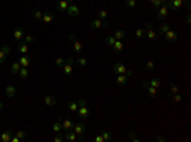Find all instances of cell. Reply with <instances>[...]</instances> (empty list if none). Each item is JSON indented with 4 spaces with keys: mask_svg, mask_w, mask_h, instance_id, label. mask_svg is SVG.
<instances>
[{
    "mask_svg": "<svg viewBox=\"0 0 191 142\" xmlns=\"http://www.w3.org/2000/svg\"><path fill=\"white\" fill-rule=\"evenodd\" d=\"M124 74L126 76L127 78H130V77L133 76V70H131V69H126V70H125V73H124Z\"/></svg>",
    "mask_w": 191,
    "mask_h": 142,
    "instance_id": "obj_51",
    "label": "cell"
},
{
    "mask_svg": "<svg viewBox=\"0 0 191 142\" xmlns=\"http://www.w3.org/2000/svg\"><path fill=\"white\" fill-rule=\"evenodd\" d=\"M1 51H3V53H4L5 54V55H9V54H10V49L9 48H8V46L7 45H4V46H3V48H1Z\"/></svg>",
    "mask_w": 191,
    "mask_h": 142,
    "instance_id": "obj_48",
    "label": "cell"
},
{
    "mask_svg": "<svg viewBox=\"0 0 191 142\" xmlns=\"http://www.w3.org/2000/svg\"><path fill=\"white\" fill-rule=\"evenodd\" d=\"M19 69H21V64H19V62H13L12 67H10V72H12L13 74H18Z\"/></svg>",
    "mask_w": 191,
    "mask_h": 142,
    "instance_id": "obj_24",
    "label": "cell"
},
{
    "mask_svg": "<svg viewBox=\"0 0 191 142\" xmlns=\"http://www.w3.org/2000/svg\"><path fill=\"white\" fill-rule=\"evenodd\" d=\"M3 108H4V105H3V102H1V101H0V113H1Z\"/></svg>",
    "mask_w": 191,
    "mask_h": 142,
    "instance_id": "obj_58",
    "label": "cell"
},
{
    "mask_svg": "<svg viewBox=\"0 0 191 142\" xmlns=\"http://www.w3.org/2000/svg\"><path fill=\"white\" fill-rule=\"evenodd\" d=\"M19 64H21V67H28V65L31 64V59H29L28 56H21Z\"/></svg>",
    "mask_w": 191,
    "mask_h": 142,
    "instance_id": "obj_25",
    "label": "cell"
},
{
    "mask_svg": "<svg viewBox=\"0 0 191 142\" xmlns=\"http://www.w3.org/2000/svg\"><path fill=\"white\" fill-rule=\"evenodd\" d=\"M31 13H32V15H33V18H36V19H38V21H42V15H43V13L41 12L40 9H37V8H33Z\"/></svg>",
    "mask_w": 191,
    "mask_h": 142,
    "instance_id": "obj_22",
    "label": "cell"
},
{
    "mask_svg": "<svg viewBox=\"0 0 191 142\" xmlns=\"http://www.w3.org/2000/svg\"><path fill=\"white\" fill-rule=\"evenodd\" d=\"M5 95H7L8 97H13L15 95V87L13 86V84H8V86L5 87Z\"/></svg>",
    "mask_w": 191,
    "mask_h": 142,
    "instance_id": "obj_17",
    "label": "cell"
},
{
    "mask_svg": "<svg viewBox=\"0 0 191 142\" xmlns=\"http://www.w3.org/2000/svg\"><path fill=\"white\" fill-rule=\"evenodd\" d=\"M61 129H62V124H61V122L60 121H57V122H55L52 124V131L55 133H57V132H61Z\"/></svg>",
    "mask_w": 191,
    "mask_h": 142,
    "instance_id": "obj_28",
    "label": "cell"
},
{
    "mask_svg": "<svg viewBox=\"0 0 191 142\" xmlns=\"http://www.w3.org/2000/svg\"><path fill=\"white\" fill-rule=\"evenodd\" d=\"M147 90H148V95L151 97H155V96H157V88H154V87H152L151 84H149V86L147 87Z\"/></svg>",
    "mask_w": 191,
    "mask_h": 142,
    "instance_id": "obj_33",
    "label": "cell"
},
{
    "mask_svg": "<svg viewBox=\"0 0 191 142\" xmlns=\"http://www.w3.org/2000/svg\"><path fill=\"white\" fill-rule=\"evenodd\" d=\"M186 23H187V24H190V23H191V17H190V13H187V15H186Z\"/></svg>",
    "mask_w": 191,
    "mask_h": 142,
    "instance_id": "obj_55",
    "label": "cell"
},
{
    "mask_svg": "<svg viewBox=\"0 0 191 142\" xmlns=\"http://www.w3.org/2000/svg\"><path fill=\"white\" fill-rule=\"evenodd\" d=\"M115 42H116V39H115L113 36H107V37H106V44H107L108 46H113Z\"/></svg>",
    "mask_w": 191,
    "mask_h": 142,
    "instance_id": "obj_39",
    "label": "cell"
},
{
    "mask_svg": "<svg viewBox=\"0 0 191 142\" xmlns=\"http://www.w3.org/2000/svg\"><path fill=\"white\" fill-rule=\"evenodd\" d=\"M18 74L21 76V78H27V77H28L29 72H28V69H27V67H21V69H19Z\"/></svg>",
    "mask_w": 191,
    "mask_h": 142,
    "instance_id": "obj_27",
    "label": "cell"
},
{
    "mask_svg": "<svg viewBox=\"0 0 191 142\" xmlns=\"http://www.w3.org/2000/svg\"><path fill=\"white\" fill-rule=\"evenodd\" d=\"M54 17H55V14H54L52 12H50V10H47V12L43 13V15H42V22H45V23H50V22L54 19Z\"/></svg>",
    "mask_w": 191,
    "mask_h": 142,
    "instance_id": "obj_12",
    "label": "cell"
},
{
    "mask_svg": "<svg viewBox=\"0 0 191 142\" xmlns=\"http://www.w3.org/2000/svg\"><path fill=\"white\" fill-rule=\"evenodd\" d=\"M66 63H68V64H70V65H73V64H75V59L74 58H69L66 60Z\"/></svg>",
    "mask_w": 191,
    "mask_h": 142,
    "instance_id": "obj_53",
    "label": "cell"
},
{
    "mask_svg": "<svg viewBox=\"0 0 191 142\" xmlns=\"http://www.w3.org/2000/svg\"><path fill=\"white\" fill-rule=\"evenodd\" d=\"M145 31H147V36H148V39L149 40H153V41H157L158 40V36L155 35V32L153 31V28H152V23H147L145 24Z\"/></svg>",
    "mask_w": 191,
    "mask_h": 142,
    "instance_id": "obj_5",
    "label": "cell"
},
{
    "mask_svg": "<svg viewBox=\"0 0 191 142\" xmlns=\"http://www.w3.org/2000/svg\"><path fill=\"white\" fill-rule=\"evenodd\" d=\"M72 65L70 64H68V63H65L64 64V67H62V73H64L65 76H70L72 74Z\"/></svg>",
    "mask_w": 191,
    "mask_h": 142,
    "instance_id": "obj_26",
    "label": "cell"
},
{
    "mask_svg": "<svg viewBox=\"0 0 191 142\" xmlns=\"http://www.w3.org/2000/svg\"><path fill=\"white\" fill-rule=\"evenodd\" d=\"M66 12L69 13V15H72V17H78L79 15V8L74 4H70L69 7H68Z\"/></svg>",
    "mask_w": 191,
    "mask_h": 142,
    "instance_id": "obj_9",
    "label": "cell"
},
{
    "mask_svg": "<svg viewBox=\"0 0 191 142\" xmlns=\"http://www.w3.org/2000/svg\"><path fill=\"white\" fill-rule=\"evenodd\" d=\"M12 135H13V131L12 129H7V131H4V132L1 133L0 140H1L3 142H9L10 138H12Z\"/></svg>",
    "mask_w": 191,
    "mask_h": 142,
    "instance_id": "obj_10",
    "label": "cell"
},
{
    "mask_svg": "<svg viewBox=\"0 0 191 142\" xmlns=\"http://www.w3.org/2000/svg\"><path fill=\"white\" fill-rule=\"evenodd\" d=\"M149 84H151L152 87H154V88H159V87H160V81L158 80V78H152V80L149 81Z\"/></svg>",
    "mask_w": 191,
    "mask_h": 142,
    "instance_id": "obj_31",
    "label": "cell"
},
{
    "mask_svg": "<svg viewBox=\"0 0 191 142\" xmlns=\"http://www.w3.org/2000/svg\"><path fill=\"white\" fill-rule=\"evenodd\" d=\"M43 101H45V104L47 106H55L56 105V99L54 96H51V95H45Z\"/></svg>",
    "mask_w": 191,
    "mask_h": 142,
    "instance_id": "obj_13",
    "label": "cell"
},
{
    "mask_svg": "<svg viewBox=\"0 0 191 142\" xmlns=\"http://www.w3.org/2000/svg\"><path fill=\"white\" fill-rule=\"evenodd\" d=\"M145 68H147V70H153V68H154V63L153 62H147V64H145Z\"/></svg>",
    "mask_w": 191,
    "mask_h": 142,
    "instance_id": "obj_47",
    "label": "cell"
},
{
    "mask_svg": "<svg viewBox=\"0 0 191 142\" xmlns=\"http://www.w3.org/2000/svg\"><path fill=\"white\" fill-rule=\"evenodd\" d=\"M127 80H129V78L126 77V76L125 74H119V77H117V84H119V86H125V84L127 83Z\"/></svg>",
    "mask_w": 191,
    "mask_h": 142,
    "instance_id": "obj_21",
    "label": "cell"
},
{
    "mask_svg": "<svg viewBox=\"0 0 191 142\" xmlns=\"http://www.w3.org/2000/svg\"><path fill=\"white\" fill-rule=\"evenodd\" d=\"M23 36H24L23 28H22V27H17V28L14 29V39L18 40V41H21L22 39H23Z\"/></svg>",
    "mask_w": 191,
    "mask_h": 142,
    "instance_id": "obj_16",
    "label": "cell"
},
{
    "mask_svg": "<svg viewBox=\"0 0 191 142\" xmlns=\"http://www.w3.org/2000/svg\"><path fill=\"white\" fill-rule=\"evenodd\" d=\"M125 36H126V32H125V31H121V29H119V31L115 32V36H113V37H115L116 40H122Z\"/></svg>",
    "mask_w": 191,
    "mask_h": 142,
    "instance_id": "obj_30",
    "label": "cell"
},
{
    "mask_svg": "<svg viewBox=\"0 0 191 142\" xmlns=\"http://www.w3.org/2000/svg\"><path fill=\"white\" fill-rule=\"evenodd\" d=\"M148 86H149V82L148 81H143V82H141V87H143V88H147Z\"/></svg>",
    "mask_w": 191,
    "mask_h": 142,
    "instance_id": "obj_54",
    "label": "cell"
},
{
    "mask_svg": "<svg viewBox=\"0 0 191 142\" xmlns=\"http://www.w3.org/2000/svg\"><path fill=\"white\" fill-rule=\"evenodd\" d=\"M86 105H87V101L84 99H80L78 101V106H79V108H80V106H86Z\"/></svg>",
    "mask_w": 191,
    "mask_h": 142,
    "instance_id": "obj_52",
    "label": "cell"
},
{
    "mask_svg": "<svg viewBox=\"0 0 191 142\" xmlns=\"http://www.w3.org/2000/svg\"><path fill=\"white\" fill-rule=\"evenodd\" d=\"M113 70L116 73H119V74H124L126 68H125V65H122L121 63H116V64L113 65Z\"/></svg>",
    "mask_w": 191,
    "mask_h": 142,
    "instance_id": "obj_19",
    "label": "cell"
},
{
    "mask_svg": "<svg viewBox=\"0 0 191 142\" xmlns=\"http://www.w3.org/2000/svg\"><path fill=\"white\" fill-rule=\"evenodd\" d=\"M5 59H7V55H5V54L0 50V64H1V63H4Z\"/></svg>",
    "mask_w": 191,
    "mask_h": 142,
    "instance_id": "obj_50",
    "label": "cell"
},
{
    "mask_svg": "<svg viewBox=\"0 0 191 142\" xmlns=\"http://www.w3.org/2000/svg\"><path fill=\"white\" fill-rule=\"evenodd\" d=\"M87 63H88V62H87L86 58H79V59H76V60H75V64L78 65V67H80V68L82 67H86Z\"/></svg>",
    "mask_w": 191,
    "mask_h": 142,
    "instance_id": "obj_34",
    "label": "cell"
},
{
    "mask_svg": "<svg viewBox=\"0 0 191 142\" xmlns=\"http://www.w3.org/2000/svg\"><path fill=\"white\" fill-rule=\"evenodd\" d=\"M160 3H162V4H164V3H167V0H159Z\"/></svg>",
    "mask_w": 191,
    "mask_h": 142,
    "instance_id": "obj_59",
    "label": "cell"
},
{
    "mask_svg": "<svg viewBox=\"0 0 191 142\" xmlns=\"http://www.w3.org/2000/svg\"><path fill=\"white\" fill-rule=\"evenodd\" d=\"M69 40L73 42V49H74L75 53H82V50H83V46H82V44L79 42L78 40H76L75 35L73 33V32L69 35Z\"/></svg>",
    "mask_w": 191,
    "mask_h": 142,
    "instance_id": "obj_2",
    "label": "cell"
},
{
    "mask_svg": "<svg viewBox=\"0 0 191 142\" xmlns=\"http://www.w3.org/2000/svg\"><path fill=\"white\" fill-rule=\"evenodd\" d=\"M93 141H94V142H105V140H103V137H102V135L96 136V137L93 138Z\"/></svg>",
    "mask_w": 191,
    "mask_h": 142,
    "instance_id": "obj_49",
    "label": "cell"
},
{
    "mask_svg": "<svg viewBox=\"0 0 191 142\" xmlns=\"http://www.w3.org/2000/svg\"><path fill=\"white\" fill-rule=\"evenodd\" d=\"M78 117L82 119V121H86L87 118L89 117V108L88 106H80L78 108Z\"/></svg>",
    "mask_w": 191,
    "mask_h": 142,
    "instance_id": "obj_3",
    "label": "cell"
},
{
    "mask_svg": "<svg viewBox=\"0 0 191 142\" xmlns=\"http://www.w3.org/2000/svg\"><path fill=\"white\" fill-rule=\"evenodd\" d=\"M10 141H12V142H19L21 140H19V138L17 137V136H14V137H13V138H10Z\"/></svg>",
    "mask_w": 191,
    "mask_h": 142,
    "instance_id": "obj_56",
    "label": "cell"
},
{
    "mask_svg": "<svg viewBox=\"0 0 191 142\" xmlns=\"http://www.w3.org/2000/svg\"><path fill=\"white\" fill-rule=\"evenodd\" d=\"M101 135H102L103 140H105L106 142H111V141H112V136H111V133L107 132V131H102V132H101Z\"/></svg>",
    "mask_w": 191,
    "mask_h": 142,
    "instance_id": "obj_29",
    "label": "cell"
},
{
    "mask_svg": "<svg viewBox=\"0 0 191 142\" xmlns=\"http://www.w3.org/2000/svg\"><path fill=\"white\" fill-rule=\"evenodd\" d=\"M65 63H66V62H65L62 58H56V60H55V64H56L57 68H62Z\"/></svg>",
    "mask_w": 191,
    "mask_h": 142,
    "instance_id": "obj_40",
    "label": "cell"
},
{
    "mask_svg": "<svg viewBox=\"0 0 191 142\" xmlns=\"http://www.w3.org/2000/svg\"><path fill=\"white\" fill-rule=\"evenodd\" d=\"M61 124H62V129H64L65 132L69 131V129H73V127H74V122H72L70 119H65V121H62Z\"/></svg>",
    "mask_w": 191,
    "mask_h": 142,
    "instance_id": "obj_14",
    "label": "cell"
},
{
    "mask_svg": "<svg viewBox=\"0 0 191 142\" xmlns=\"http://www.w3.org/2000/svg\"><path fill=\"white\" fill-rule=\"evenodd\" d=\"M15 136H17L21 141H23V140H26V138H27V133L24 132V131H18V132L15 133Z\"/></svg>",
    "mask_w": 191,
    "mask_h": 142,
    "instance_id": "obj_37",
    "label": "cell"
},
{
    "mask_svg": "<svg viewBox=\"0 0 191 142\" xmlns=\"http://www.w3.org/2000/svg\"><path fill=\"white\" fill-rule=\"evenodd\" d=\"M135 35H136V37H138V39L143 40V39H144V36H145V29L138 28V29L135 31Z\"/></svg>",
    "mask_w": 191,
    "mask_h": 142,
    "instance_id": "obj_35",
    "label": "cell"
},
{
    "mask_svg": "<svg viewBox=\"0 0 191 142\" xmlns=\"http://www.w3.org/2000/svg\"><path fill=\"white\" fill-rule=\"evenodd\" d=\"M17 48H18V51L21 54H27L29 51L28 46H27V44L24 42V41H19V42L17 44Z\"/></svg>",
    "mask_w": 191,
    "mask_h": 142,
    "instance_id": "obj_11",
    "label": "cell"
},
{
    "mask_svg": "<svg viewBox=\"0 0 191 142\" xmlns=\"http://www.w3.org/2000/svg\"><path fill=\"white\" fill-rule=\"evenodd\" d=\"M168 14V5L167 3H164V4L160 5V8H158V12H157V18L160 21H164L166 17H167Z\"/></svg>",
    "mask_w": 191,
    "mask_h": 142,
    "instance_id": "obj_1",
    "label": "cell"
},
{
    "mask_svg": "<svg viewBox=\"0 0 191 142\" xmlns=\"http://www.w3.org/2000/svg\"><path fill=\"white\" fill-rule=\"evenodd\" d=\"M73 129H74V132L76 133V136H83L84 131H86V125H84L83 123H75Z\"/></svg>",
    "mask_w": 191,
    "mask_h": 142,
    "instance_id": "obj_8",
    "label": "cell"
},
{
    "mask_svg": "<svg viewBox=\"0 0 191 142\" xmlns=\"http://www.w3.org/2000/svg\"><path fill=\"white\" fill-rule=\"evenodd\" d=\"M159 29H160V33H162V35L166 33L168 29H171V28H170V24H168V23H162V24L159 26Z\"/></svg>",
    "mask_w": 191,
    "mask_h": 142,
    "instance_id": "obj_36",
    "label": "cell"
},
{
    "mask_svg": "<svg viewBox=\"0 0 191 142\" xmlns=\"http://www.w3.org/2000/svg\"><path fill=\"white\" fill-rule=\"evenodd\" d=\"M182 100H184V96H182V95H180L178 92L173 95V101H174V102H181Z\"/></svg>",
    "mask_w": 191,
    "mask_h": 142,
    "instance_id": "obj_42",
    "label": "cell"
},
{
    "mask_svg": "<svg viewBox=\"0 0 191 142\" xmlns=\"http://www.w3.org/2000/svg\"><path fill=\"white\" fill-rule=\"evenodd\" d=\"M24 42L26 44H32V42H34V37L32 36V35H28V36H26L24 37Z\"/></svg>",
    "mask_w": 191,
    "mask_h": 142,
    "instance_id": "obj_45",
    "label": "cell"
},
{
    "mask_svg": "<svg viewBox=\"0 0 191 142\" xmlns=\"http://www.w3.org/2000/svg\"><path fill=\"white\" fill-rule=\"evenodd\" d=\"M98 18L103 21V26L105 27L108 26V23L106 22V18H107V12H106V10H99V12H98Z\"/></svg>",
    "mask_w": 191,
    "mask_h": 142,
    "instance_id": "obj_23",
    "label": "cell"
},
{
    "mask_svg": "<svg viewBox=\"0 0 191 142\" xmlns=\"http://www.w3.org/2000/svg\"><path fill=\"white\" fill-rule=\"evenodd\" d=\"M64 137H65V140H66V141L73 142V141H75V140H76V133L74 132V131L69 129V131H66V133H65Z\"/></svg>",
    "mask_w": 191,
    "mask_h": 142,
    "instance_id": "obj_15",
    "label": "cell"
},
{
    "mask_svg": "<svg viewBox=\"0 0 191 142\" xmlns=\"http://www.w3.org/2000/svg\"><path fill=\"white\" fill-rule=\"evenodd\" d=\"M178 39V35H177L176 31H172V29H168L167 32L164 33V40L168 41V42H174Z\"/></svg>",
    "mask_w": 191,
    "mask_h": 142,
    "instance_id": "obj_4",
    "label": "cell"
},
{
    "mask_svg": "<svg viewBox=\"0 0 191 142\" xmlns=\"http://www.w3.org/2000/svg\"><path fill=\"white\" fill-rule=\"evenodd\" d=\"M70 4H73V0H60V1L56 4V8H57V10H60V12H65Z\"/></svg>",
    "mask_w": 191,
    "mask_h": 142,
    "instance_id": "obj_6",
    "label": "cell"
},
{
    "mask_svg": "<svg viewBox=\"0 0 191 142\" xmlns=\"http://www.w3.org/2000/svg\"><path fill=\"white\" fill-rule=\"evenodd\" d=\"M64 140H65V137L61 135V132L55 133V138H54V141H55V142H62Z\"/></svg>",
    "mask_w": 191,
    "mask_h": 142,
    "instance_id": "obj_41",
    "label": "cell"
},
{
    "mask_svg": "<svg viewBox=\"0 0 191 142\" xmlns=\"http://www.w3.org/2000/svg\"><path fill=\"white\" fill-rule=\"evenodd\" d=\"M151 4H153V7L155 8V9H158V8H160V5H162V3L159 1V0H148Z\"/></svg>",
    "mask_w": 191,
    "mask_h": 142,
    "instance_id": "obj_43",
    "label": "cell"
},
{
    "mask_svg": "<svg viewBox=\"0 0 191 142\" xmlns=\"http://www.w3.org/2000/svg\"><path fill=\"white\" fill-rule=\"evenodd\" d=\"M78 102H75V101H70V102H68V109L69 110H72V111H78Z\"/></svg>",
    "mask_w": 191,
    "mask_h": 142,
    "instance_id": "obj_32",
    "label": "cell"
},
{
    "mask_svg": "<svg viewBox=\"0 0 191 142\" xmlns=\"http://www.w3.org/2000/svg\"><path fill=\"white\" fill-rule=\"evenodd\" d=\"M170 91H171V94H177V92H180V88H178V86H177L176 83H171V86H170Z\"/></svg>",
    "mask_w": 191,
    "mask_h": 142,
    "instance_id": "obj_38",
    "label": "cell"
},
{
    "mask_svg": "<svg viewBox=\"0 0 191 142\" xmlns=\"http://www.w3.org/2000/svg\"><path fill=\"white\" fill-rule=\"evenodd\" d=\"M112 48H113V50L116 51L117 54H120L122 50H124V44H122V41H121V40H116V42L113 44Z\"/></svg>",
    "mask_w": 191,
    "mask_h": 142,
    "instance_id": "obj_18",
    "label": "cell"
},
{
    "mask_svg": "<svg viewBox=\"0 0 191 142\" xmlns=\"http://www.w3.org/2000/svg\"><path fill=\"white\" fill-rule=\"evenodd\" d=\"M182 0H167V5H168V9H178L181 8L182 5Z\"/></svg>",
    "mask_w": 191,
    "mask_h": 142,
    "instance_id": "obj_7",
    "label": "cell"
},
{
    "mask_svg": "<svg viewBox=\"0 0 191 142\" xmlns=\"http://www.w3.org/2000/svg\"><path fill=\"white\" fill-rule=\"evenodd\" d=\"M102 19H99V18H96V19H93L91 22V28L92 29H98L102 27Z\"/></svg>",
    "mask_w": 191,
    "mask_h": 142,
    "instance_id": "obj_20",
    "label": "cell"
},
{
    "mask_svg": "<svg viewBox=\"0 0 191 142\" xmlns=\"http://www.w3.org/2000/svg\"><path fill=\"white\" fill-rule=\"evenodd\" d=\"M157 141H158V142H164V141H166V138H164V137H158V138H157Z\"/></svg>",
    "mask_w": 191,
    "mask_h": 142,
    "instance_id": "obj_57",
    "label": "cell"
},
{
    "mask_svg": "<svg viewBox=\"0 0 191 142\" xmlns=\"http://www.w3.org/2000/svg\"><path fill=\"white\" fill-rule=\"evenodd\" d=\"M129 140L139 142V138H136V133L134 132V131H130V132H129Z\"/></svg>",
    "mask_w": 191,
    "mask_h": 142,
    "instance_id": "obj_44",
    "label": "cell"
},
{
    "mask_svg": "<svg viewBox=\"0 0 191 142\" xmlns=\"http://www.w3.org/2000/svg\"><path fill=\"white\" fill-rule=\"evenodd\" d=\"M125 4H126V7H129V8H134L136 5V1L135 0H125Z\"/></svg>",
    "mask_w": 191,
    "mask_h": 142,
    "instance_id": "obj_46",
    "label": "cell"
}]
</instances>
